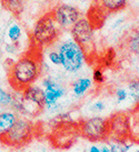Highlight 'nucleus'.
I'll return each instance as SVG.
<instances>
[{
  "mask_svg": "<svg viewBox=\"0 0 139 152\" xmlns=\"http://www.w3.org/2000/svg\"><path fill=\"white\" fill-rule=\"evenodd\" d=\"M58 52L61 57V68L68 73L79 72L87 61L86 51L72 38L63 40L58 46Z\"/></svg>",
  "mask_w": 139,
  "mask_h": 152,
  "instance_id": "nucleus-4",
  "label": "nucleus"
},
{
  "mask_svg": "<svg viewBox=\"0 0 139 152\" xmlns=\"http://www.w3.org/2000/svg\"><path fill=\"white\" fill-rule=\"evenodd\" d=\"M128 1L129 0H93L96 7L102 12L107 13H115L124 10Z\"/></svg>",
  "mask_w": 139,
  "mask_h": 152,
  "instance_id": "nucleus-12",
  "label": "nucleus"
},
{
  "mask_svg": "<svg viewBox=\"0 0 139 152\" xmlns=\"http://www.w3.org/2000/svg\"><path fill=\"white\" fill-rule=\"evenodd\" d=\"M126 89L129 93V98L131 101L139 103V78H135L128 81Z\"/></svg>",
  "mask_w": 139,
  "mask_h": 152,
  "instance_id": "nucleus-20",
  "label": "nucleus"
},
{
  "mask_svg": "<svg viewBox=\"0 0 139 152\" xmlns=\"http://www.w3.org/2000/svg\"><path fill=\"white\" fill-rule=\"evenodd\" d=\"M61 30H70L80 18L81 13L76 7L68 4H59L50 11Z\"/></svg>",
  "mask_w": 139,
  "mask_h": 152,
  "instance_id": "nucleus-9",
  "label": "nucleus"
},
{
  "mask_svg": "<svg viewBox=\"0 0 139 152\" xmlns=\"http://www.w3.org/2000/svg\"><path fill=\"white\" fill-rule=\"evenodd\" d=\"M106 102L104 100H96L89 106V112L93 114H100L106 110Z\"/></svg>",
  "mask_w": 139,
  "mask_h": 152,
  "instance_id": "nucleus-21",
  "label": "nucleus"
},
{
  "mask_svg": "<svg viewBox=\"0 0 139 152\" xmlns=\"http://www.w3.org/2000/svg\"><path fill=\"white\" fill-rule=\"evenodd\" d=\"M45 92V109L49 112H57L61 109L63 98L67 94L66 87L55 78L46 77L41 81Z\"/></svg>",
  "mask_w": 139,
  "mask_h": 152,
  "instance_id": "nucleus-7",
  "label": "nucleus"
},
{
  "mask_svg": "<svg viewBox=\"0 0 139 152\" xmlns=\"http://www.w3.org/2000/svg\"><path fill=\"white\" fill-rule=\"evenodd\" d=\"M129 122H130L129 139L135 143H139V106L134 110L132 113L129 114Z\"/></svg>",
  "mask_w": 139,
  "mask_h": 152,
  "instance_id": "nucleus-15",
  "label": "nucleus"
},
{
  "mask_svg": "<svg viewBox=\"0 0 139 152\" xmlns=\"http://www.w3.org/2000/svg\"><path fill=\"white\" fill-rule=\"evenodd\" d=\"M28 152H35V151H32V150H31V151H28Z\"/></svg>",
  "mask_w": 139,
  "mask_h": 152,
  "instance_id": "nucleus-27",
  "label": "nucleus"
},
{
  "mask_svg": "<svg viewBox=\"0 0 139 152\" xmlns=\"http://www.w3.org/2000/svg\"><path fill=\"white\" fill-rule=\"evenodd\" d=\"M22 37V28L18 23H11L7 29V38L11 45H16Z\"/></svg>",
  "mask_w": 139,
  "mask_h": 152,
  "instance_id": "nucleus-19",
  "label": "nucleus"
},
{
  "mask_svg": "<svg viewBox=\"0 0 139 152\" xmlns=\"http://www.w3.org/2000/svg\"><path fill=\"white\" fill-rule=\"evenodd\" d=\"M36 124L30 119L20 117L18 118L17 122L11 128V130L0 138V141L13 148L24 147L32 140L36 133Z\"/></svg>",
  "mask_w": 139,
  "mask_h": 152,
  "instance_id": "nucleus-5",
  "label": "nucleus"
},
{
  "mask_svg": "<svg viewBox=\"0 0 139 152\" xmlns=\"http://www.w3.org/2000/svg\"><path fill=\"white\" fill-rule=\"evenodd\" d=\"M0 80H1V77H0Z\"/></svg>",
  "mask_w": 139,
  "mask_h": 152,
  "instance_id": "nucleus-28",
  "label": "nucleus"
},
{
  "mask_svg": "<svg viewBox=\"0 0 139 152\" xmlns=\"http://www.w3.org/2000/svg\"><path fill=\"white\" fill-rule=\"evenodd\" d=\"M127 51L131 55H139V28L134 29L127 36L125 42Z\"/></svg>",
  "mask_w": 139,
  "mask_h": 152,
  "instance_id": "nucleus-16",
  "label": "nucleus"
},
{
  "mask_svg": "<svg viewBox=\"0 0 139 152\" xmlns=\"http://www.w3.org/2000/svg\"><path fill=\"white\" fill-rule=\"evenodd\" d=\"M60 32L61 29L49 11L36 21L31 31V42L36 48H48L58 40Z\"/></svg>",
  "mask_w": 139,
  "mask_h": 152,
  "instance_id": "nucleus-3",
  "label": "nucleus"
},
{
  "mask_svg": "<svg viewBox=\"0 0 139 152\" xmlns=\"http://www.w3.org/2000/svg\"><path fill=\"white\" fill-rule=\"evenodd\" d=\"M108 130L110 139H129V114L125 112H117L110 115L108 118Z\"/></svg>",
  "mask_w": 139,
  "mask_h": 152,
  "instance_id": "nucleus-10",
  "label": "nucleus"
},
{
  "mask_svg": "<svg viewBox=\"0 0 139 152\" xmlns=\"http://www.w3.org/2000/svg\"><path fill=\"white\" fill-rule=\"evenodd\" d=\"M115 99L117 103H124L125 101H127L129 98V93L127 91L126 88H117L115 90Z\"/></svg>",
  "mask_w": 139,
  "mask_h": 152,
  "instance_id": "nucleus-22",
  "label": "nucleus"
},
{
  "mask_svg": "<svg viewBox=\"0 0 139 152\" xmlns=\"http://www.w3.org/2000/svg\"><path fill=\"white\" fill-rule=\"evenodd\" d=\"M13 110L28 119L39 115L45 110V92L42 87L32 85L18 92Z\"/></svg>",
  "mask_w": 139,
  "mask_h": 152,
  "instance_id": "nucleus-2",
  "label": "nucleus"
},
{
  "mask_svg": "<svg viewBox=\"0 0 139 152\" xmlns=\"http://www.w3.org/2000/svg\"><path fill=\"white\" fill-rule=\"evenodd\" d=\"M71 38L79 45L88 55L93 49V41H95V32H93V21L88 18L81 17L78 21L72 26L70 29Z\"/></svg>",
  "mask_w": 139,
  "mask_h": 152,
  "instance_id": "nucleus-8",
  "label": "nucleus"
},
{
  "mask_svg": "<svg viewBox=\"0 0 139 152\" xmlns=\"http://www.w3.org/2000/svg\"><path fill=\"white\" fill-rule=\"evenodd\" d=\"M48 60L55 67H61V57L58 50H51L48 52Z\"/></svg>",
  "mask_w": 139,
  "mask_h": 152,
  "instance_id": "nucleus-23",
  "label": "nucleus"
},
{
  "mask_svg": "<svg viewBox=\"0 0 139 152\" xmlns=\"http://www.w3.org/2000/svg\"><path fill=\"white\" fill-rule=\"evenodd\" d=\"M18 113L15 110H1L0 111V138L11 130L18 120Z\"/></svg>",
  "mask_w": 139,
  "mask_h": 152,
  "instance_id": "nucleus-11",
  "label": "nucleus"
},
{
  "mask_svg": "<svg viewBox=\"0 0 139 152\" xmlns=\"http://www.w3.org/2000/svg\"><path fill=\"white\" fill-rule=\"evenodd\" d=\"M93 83H97V85H102L105 82V75H104V71L97 68L93 71Z\"/></svg>",
  "mask_w": 139,
  "mask_h": 152,
  "instance_id": "nucleus-24",
  "label": "nucleus"
},
{
  "mask_svg": "<svg viewBox=\"0 0 139 152\" xmlns=\"http://www.w3.org/2000/svg\"><path fill=\"white\" fill-rule=\"evenodd\" d=\"M129 152H139V143L134 144V147L129 150Z\"/></svg>",
  "mask_w": 139,
  "mask_h": 152,
  "instance_id": "nucleus-26",
  "label": "nucleus"
},
{
  "mask_svg": "<svg viewBox=\"0 0 139 152\" xmlns=\"http://www.w3.org/2000/svg\"><path fill=\"white\" fill-rule=\"evenodd\" d=\"M79 134L91 142H104L109 138L108 118L95 115L84 119L78 124Z\"/></svg>",
  "mask_w": 139,
  "mask_h": 152,
  "instance_id": "nucleus-6",
  "label": "nucleus"
},
{
  "mask_svg": "<svg viewBox=\"0 0 139 152\" xmlns=\"http://www.w3.org/2000/svg\"><path fill=\"white\" fill-rule=\"evenodd\" d=\"M16 101V94L0 87V108H13Z\"/></svg>",
  "mask_w": 139,
  "mask_h": 152,
  "instance_id": "nucleus-18",
  "label": "nucleus"
},
{
  "mask_svg": "<svg viewBox=\"0 0 139 152\" xmlns=\"http://www.w3.org/2000/svg\"><path fill=\"white\" fill-rule=\"evenodd\" d=\"M100 149H101V151H100V152H113L111 150H110L109 147H108V144L106 143L105 141H104V142H101V143H100Z\"/></svg>",
  "mask_w": 139,
  "mask_h": 152,
  "instance_id": "nucleus-25",
  "label": "nucleus"
},
{
  "mask_svg": "<svg viewBox=\"0 0 139 152\" xmlns=\"http://www.w3.org/2000/svg\"><path fill=\"white\" fill-rule=\"evenodd\" d=\"M41 75V61L37 51H29L13 62L8 70L10 87L16 92L35 85Z\"/></svg>",
  "mask_w": 139,
  "mask_h": 152,
  "instance_id": "nucleus-1",
  "label": "nucleus"
},
{
  "mask_svg": "<svg viewBox=\"0 0 139 152\" xmlns=\"http://www.w3.org/2000/svg\"><path fill=\"white\" fill-rule=\"evenodd\" d=\"M1 6L13 15H20L25 7V0H0Z\"/></svg>",
  "mask_w": 139,
  "mask_h": 152,
  "instance_id": "nucleus-17",
  "label": "nucleus"
},
{
  "mask_svg": "<svg viewBox=\"0 0 139 152\" xmlns=\"http://www.w3.org/2000/svg\"><path fill=\"white\" fill-rule=\"evenodd\" d=\"M93 85V81L89 77H80L77 80L74 81L71 85V93L72 96L77 99L82 98L91 89Z\"/></svg>",
  "mask_w": 139,
  "mask_h": 152,
  "instance_id": "nucleus-13",
  "label": "nucleus"
},
{
  "mask_svg": "<svg viewBox=\"0 0 139 152\" xmlns=\"http://www.w3.org/2000/svg\"><path fill=\"white\" fill-rule=\"evenodd\" d=\"M113 152H129L135 142L130 139H108L105 141Z\"/></svg>",
  "mask_w": 139,
  "mask_h": 152,
  "instance_id": "nucleus-14",
  "label": "nucleus"
}]
</instances>
